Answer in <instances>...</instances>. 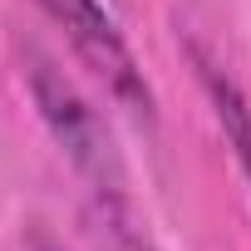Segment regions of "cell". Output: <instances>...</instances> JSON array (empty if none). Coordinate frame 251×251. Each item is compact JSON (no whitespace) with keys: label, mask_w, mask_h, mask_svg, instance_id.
Here are the masks:
<instances>
[{"label":"cell","mask_w":251,"mask_h":251,"mask_svg":"<svg viewBox=\"0 0 251 251\" xmlns=\"http://www.w3.org/2000/svg\"><path fill=\"white\" fill-rule=\"evenodd\" d=\"M25 246H30V251H74L69 241H59V236H54V231H45V226H30Z\"/></svg>","instance_id":"4"},{"label":"cell","mask_w":251,"mask_h":251,"mask_svg":"<svg viewBox=\"0 0 251 251\" xmlns=\"http://www.w3.org/2000/svg\"><path fill=\"white\" fill-rule=\"evenodd\" d=\"M25 89H30L40 118H45L50 138L69 158V168L89 182V192L99 197V207L113 222H123V217H128V168H123V153L113 143V128H108V118L99 113V103L50 54H35V50L25 59Z\"/></svg>","instance_id":"1"},{"label":"cell","mask_w":251,"mask_h":251,"mask_svg":"<svg viewBox=\"0 0 251 251\" xmlns=\"http://www.w3.org/2000/svg\"><path fill=\"white\" fill-rule=\"evenodd\" d=\"M187 59H192L197 84H202V94H207V103H212L217 128H222V138L231 143V158H236V168H241V177H246V187H251V99H246V89L226 74V64H222L207 45H187Z\"/></svg>","instance_id":"3"},{"label":"cell","mask_w":251,"mask_h":251,"mask_svg":"<svg viewBox=\"0 0 251 251\" xmlns=\"http://www.w3.org/2000/svg\"><path fill=\"white\" fill-rule=\"evenodd\" d=\"M30 5L54 30H64L74 54L103 79V89L118 108H128L133 118L153 123V89L143 79V64L128 50V40H123V30H118V20L103 0H30Z\"/></svg>","instance_id":"2"}]
</instances>
